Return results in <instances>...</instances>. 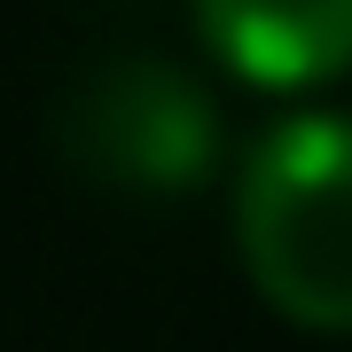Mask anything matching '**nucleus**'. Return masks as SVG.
Segmentation results:
<instances>
[{
  "label": "nucleus",
  "mask_w": 352,
  "mask_h": 352,
  "mask_svg": "<svg viewBox=\"0 0 352 352\" xmlns=\"http://www.w3.org/2000/svg\"><path fill=\"white\" fill-rule=\"evenodd\" d=\"M352 141L337 110H289L243 164V258L251 282L305 329L352 321V235H344Z\"/></svg>",
  "instance_id": "f257e3e1"
},
{
  "label": "nucleus",
  "mask_w": 352,
  "mask_h": 352,
  "mask_svg": "<svg viewBox=\"0 0 352 352\" xmlns=\"http://www.w3.org/2000/svg\"><path fill=\"white\" fill-rule=\"evenodd\" d=\"M63 141L94 180L141 196H173L196 188L219 157V110L180 63L157 55H118L102 63L63 110Z\"/></svg>",
  "instance_id": "f03ea898"
},
{
  "label": "nucleus",
  "mask_w": 352,
  "mask_h": 352,
  "mask_svg": "<svg viewBox=\"0 0 352 352\" xmlns=\"http://www.w3.org/2000/svg\"><path fill=\"white\" fill-rule=\"evenodd\" d=\"M212 47L258 87L329 78L352 47V0H196Z\"/></svg>",
  "instance_id": "7ed1b4c3"
}]
</instances>
